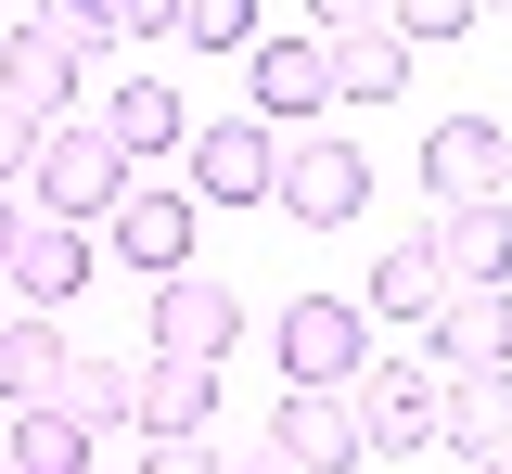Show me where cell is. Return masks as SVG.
Returning a JSON list of instances; mask_svg holds the SVG:
<instances>
[{
	"label": "cell",
	"instance_id": "6da1fadb",
	"mask_svg": "<svg viewBox=\"0 0 512 474\" xmlns=\"http://www.w3.org/2000/svg\"><path fill=\"white\" fill-rule=\"evenodd\" d=\"M103 65V39H90V13H26V26H0V103H26L39 129L52 116H77V77Z\"/></svg>",
	"mask_w": 512,
	"mask_h": 474
},
{
	"label": "cell",
	"instance_id": "7a4b0ae2",
	"mask_svg": "<svg viewBox=\"0 0 512 474\" xmlns=\"http://www.w3.org/2000/svg\"><path fill=\"white\" fill-rule=\"evenodd\" d=\"M128 180H141V167H128V154L90 129V116H52V129H39V154H26V193H39V218H64V231L116 218Z\"/></svg>",
	"mask_w": 512,
	"mask_h": 474
},
{
	"label": "cell",
	"instance_id": "3957f363",
	"mask_svg": "<svg viewBox=\"0 0 512 474\" xmlns=\"http://www.w3.org/2000/svg\"><path fill=\"white\" fill-rule=\"evenodd\" d=\"M346 410H359V449H384V462L436 449V359H359Z\"/></svg>",
	"mask_w": 512,
	"mask_h": 474
},
{
	"label": "cell",
	"instance_id": "277c9868",
	"mask_svg": "<svg viewBox=\"0 0 512 474\" xmlns=\"http://www.w3.org/2000/svg\"><path fill=\"white\" fill-rule=\"evenodd\" d=\"M423 193L436 205H512V129L500 116H436L423 129Z\"/></svg>",
	"mask_w": 512,
	"mask_h": 474
},
{
	"label": "cell",
	"instance_id": "5b68a950",
	"mask_svg": "<svg viewBox=\"0 0 512 474\" xmlns=\"http://www.w3.org/2000/svg\"><path fill=\"white\" fill-rule=\"evenodd\" d=\"M359 193H372L359 141H282V167H269V205H282V218H308V231H346Z\"/></svg>",
	"mask_w": 512,
	"mask_h": 474
},
{
	"label": "cell",
	"instance_id": "8992f818",
	"mask_svg": "<svg viewBox=\"0 0 512 474\" xmlns=\"http://www.w3.org/2000/svg\"><path fill=\"white\" fill-rule=\"evenodd\" d=\"M269 359H282L295 385H346V372L372 359V334H359V308H346V295H295V308L269 321Z\"/></svg>",
	"mask_w": 512,
	"mask_h": 474
},
{
	"label": "cell",
	"instance_id": "52a82bcc",
	"mask_svg": "<svg viewBox=\"0 0 512 474\" xmlns=\"http://www.w3.org/2000/svg\"><path fill=\"white\" fill-rule=\"evenodd\" d=\"M231 334H244V295L205 270H167L154 282V359H231Z\"/></svg>",
	"mask_w": 512,
	"mask_h": 474
},
{
	"label": "cell",
	"instance_id": "ba28073f",
	"mask_svg": "<svg viewBox=\"0 0 512 474\" xmlns=\"http://www.w3.org/2000/svg\"><path fill=\"white\" fill-rule=\"evenodd\" d=\"M269 462H295V474H346V462H359V410H346V385H282V410H269Z\"/></svg>",
	"mask_w": 512,
	"mask_h": 474
},
{
	"label": "cell",
	"instance_id": "9c48e42d",
	"mask_svg": "<svg viewBox=\"0 0 512 474\" xmlns=\"http://www.w3.org/2000/svg\"><path fill=\"white\" fill-rule=\"evenodd\" d=\"M423 334H436V372H512V282H448Z\"/></svg>",
	"mask_w": 512,
	"mask_h": 474
},
{
	"label": "cell",
	"instance_id": "30bf717a",
	"mask_svg": "<svg viewBox=\"0 0 512 474\" xmlns=\"http://www.w3.org/2000/svg\"><path fill=\"white\" fill-rule=\"evenodd\" d=\"M192 218H205L192 193H167V180H128L103 231H116V257H128V270H154V282H167V270H192Z\"/></svg>",
	"mask_w": 512,
	"mask_h": 474
},
{
	"label": "cell",
	"instance_id": "8fae6325",
	"mask_svg": "<svg viewBox=\"0 0 512 474\" xmlns=\"http://www.w3.org/2000/svg\"><path fill=\"white\" fill-rule=\"evenodd\" d=\"M192 205H256L269 193V167H282V141L256 129V116H218V129H192Z\"/></svg>",
	"mask_w": 512,
	"mask_h": 474
},
{
	"label": "cell",
	"instance_id": "7c38bea8",
	"mask_svg": "<svg viewBox=\"0 0 512 474\" xmlns=\"http://www.w3.org/2000/svg\"><path fill=\"white\" fill-rule=\"evenodd\" d=\"M90 129H103L128 167H141V154H180V141H192V116H180V90H167L154 65H128L116 90H103V116H90Z\"/></svg>",
	"mask_w": 512,
	"mask_h": 474
},
{
	"label": "cell",
	"instance_id": "4fadbf2b",
	"mask_svg": "<svg viewBox=\"0 0 512 474\" xmlns=\"http://www.w3.org/2000/svg\"><path fill=\"white\" fill-rule=\"evenodd\" d=\"M0 270H13V295H26V308H64V295L90 282V231H64V218H39V205H26Z\"/></svg>",
	"mask_w": 512,
	"mask_h": 474
},
{
	"label": "cell",
	"instance_id": "5bb4252c",
	"mask_svg": "<svg viewBox=\"0 0 512 474\" xmlns=\"http://www.w3.org/2000/svg\"><path fill=\"white\" fill-rule=\"evenodd\" d=\"M128 423H141V436H205V423H218V359H154V372H128Z\"/></svg>",
	"mask_w": 512,
	"mask_h": 474
},
{
	"label": "cell",
	"instance_id": "9a60e30c",
	"mask_svg": "<svg viewBox=\"0 0 512 474\" xmlns=\"http://www.w3.org/2000/svg\"><path fill=\"white\" fill-rule=\"evenodd\" d=\"M244 90H256V129H269V116H320V103H333V52H320V39H256Z\"/></svg>",
	"mask_w": 512,
	"mask_h": 474
},
{
	"label": "cell",
	"instance_id": "2e32d148",
	"mask_svg": "<svg viewBox=\"0 0 512 474\" xmlns=\"http://www.w3.org/2000/svg\"><path fill=\"white\" fill-rule=\"evenodd\" d=\"M423 257H436L448 282H512V205H436Z\"/></svg>",
	"mask_w": 512,
	"mask_h": 474
},
{
	"label": "cell",
	"instance_id": "e0dca14e",
	"mask_svg": "<svg viewBox=\"0 0 512 474\" xmlns=\"http://www.w3.org/2000/svg\"><path fill=\"white\" fill-rule=\"evenodd\" d=\"M500 436H512V372H436V449L487 462Z\"/></svg>",
	"mask_w": 512,
	"mask_h": 474
},
{
	"label": "cell",
	"instance_id": "ac0fdd59",
	"mask_svg": "<svg viewBox=\"0 0 512 474\" xmlns=\"http://www.w3.org/2000/svg\"><path fill=\"white\" fill-rule=\"evenodd\" d=\"M64 359H77V346L52 334V308H26V321H0V398L52 410V398H64Z\"/></svg>",
	"mask_w": 512,
	"mask_h": 474
},
{
	"label": "cell",
	"instance_id": "d6986e66",
	"mask_svg": "<svg viewBox=\"0 0 512 474\" xmlns=\"http://www.w3.org/2000/svg\"><path fill=\"white\" fill-rule=\"evenodd\" d=\"M320 52H333V90H346V103H397V90H410V39H397V26L320 39Z\"/></svg>",
	"mask_w": 512,
	"mask_h": 474
},
{
	"label": "cell",
	"instance_id": "ffe728a7",
	"mask_svg": "<svg viewBox=\"0 0 512 474\" xmlns=\"http://www.w3.org/2000/svg\"><path fill=\"white\" fill-rule=\"evenodd\" d=\"M0 462H13V474H90V423H64V410H13Z\"/></svg>",
	"mask_w": 512,
	"mask_h": 474
},
{
	"label": "cell",
	"instance_id": "44dd1931",
	"mask_svg": "<svg viewBox=\"0 0 512 474\" xmlns=\"http://www.w3.org/2000/svg\"><path fill=\"white\" fill-rule=\"evenodd\" d=\"M436 295H448V270L423 244H384L372 257V321H436Z\"/></svg>",
	"mask_w": 512,
	"mask_h": 474
},
{
	"label": "cell",
	"instance_id": "7402d4cb",
	"mask_svg": "<svg viewBox=\"0 0 512 474\" xmlns=\"http://www.w3.org/2000/svg\"><path fill=\"white\" fill-rule=\"evenodd\" d=\"M64 423H90V436H116L128 423V359H64Z\"/></svg>",
	"mask_w": 512,
	"mask_h": 474
},
{
	"label": "cell",
	"instance_id": "603a6c76",
	"mask_svg": "<svg viewBox=\"0 0 512 474\" xmlns=\"http://www.w3.org/2000/svg\"><path fill=\"white\" fill-rule=\"evenodd\" d=\"M180 39L192 52H256V0H180Z\"/></svg>",
	"mask_w": 512,
	"mask_h": 474
},
{
	"label": "cell",
	"instance_id": "cb8c5ba5",
	"mask_svg": "<svg viewBox=\"0 0 512 474\" xmlns=\"http://www.w3.org/2000/svg\"><path fill=\"white\" fill-rule=\"evenodd\" d=\"M90 39H180V0H90Z\"/></svg>",
	"mask_w": 512,
	"mask_h": 474
},
{
	"label": "cell",
	"instance_id": "d4e9b609",
	"mask_svg": "<svg viewBox=\"0 0 512 474\" xmlns=\"http://www.w3.org/2000/svg\"><path fill=\"white\" fill-rule=\"evenodd\" d=\"M384 26L423 52V39H461V26H474V0H384Z\"/></svg>",
	"mask_w": 512,
	"mask_h": 474
},
{
	"label": "cell",
	"instance_id": "484cf974",
	"mask_svg": "<svg viewBox=\"0 0 512 474\" xmlns=\"http://www.w3.org/2000/svg\"><path fill=\"white\" fill-rule=\"evenodd\" d=\"M141 474H231L205 436H141Z\"/></svg>",
	"mask_w": 512,
	"mask_h": 474
},
{
	"label": "cell",
	"instance_id": "4316f807",
	"mask_svg": "<svg viewBox=\"0 0 512 474\" xmlns=\"http://www.w3.org/2000/svg\"><path fill=\"white\" fill-rule=\"evenodd\" d=\"M26 154H39V116H26V103H0V193L26 180Z\"/></svg>",
	"mask_w": 512,
	"mask_h": 474
},
{
	"label": "cell",
	"instance_id": "83f0119b",
	"mask_svg": "<svg viewBox=\"0 0 512 474\" xmlns=\"http://www.w3.org/2000/svg\"><path fill=\"white\" fill-rule=\"evenodd\" d=\"M320 13V39H359V26H384V0H308Z\"/></svg>",
	"mask_w": 512,
	"mask_h": 474
},
{
	"label": "cell",
	"instance_id": "f1b7e54d",
	"mask_svg": "<svg viewBox=\"0 0 512 474\" xmlns=\"http://www.w3.org/2000/svg\"><path fill=\"white\" fill-rule=\"evenodd\" d=\"M13 218H26V205H13V193H0V257H13Z\"/></svg>",
	"mask_w": 512,
	"mask_h": 474
},
{
	"label": "cell",
	"instance_id": "f546056e",
	"mask_svg": "<svg viewBox=\"0 0 512 474\" xmlns=\"http://www.w3.org/2000/svg\"><path fill=\"white\" fill-rule=\"evenodd\" d=\"M474 474H512V436H500V449H487V462H474Z\"/></svg>",
	"mask_w": 512,
	"mask_h": 474
},
{
	"label": "cell",
	"instance_id": "4dcf8cb0",
	"mask_svg": "<svg viewBox=\"0 0 512 474\" xmlns=\"http://www.w3.org/2000/svg\"><path fill=\"white\" fill-rule=\"evenodd\" d=\"M244 474H295V462H244Z\"/></svg>",
	"mask_w": 512,
	"mask_h": 474
},
{
	"label": "cell",
	"instance_id": "1f68e13d",
	"mask_svg": "<svg viewBox=\"0 0 512 474\" xmlns=\"http://www.w3.org/2000/svg\"><path fill=\"white\" fill-rule=\"evenodd\" d=\"M474 13H512V0H474Z\"/></svg>",
	"mask_w": 512,
	"mask_h": 474
},
{
	"label": "cell",
	"instance_id": "d6a6232c",
	"mask_svg": "<svg viewBox=\"0 0 512 474\" xmlns=\"http://www.w3.org/2000/svg\"><path fill=\"white\" fill-rule=\"evenodd\" d=\"M0 474H13V462H0Z\"/></svg>",
	"mask_w": 512,
	"mask_h": 474
}]
</instances>
